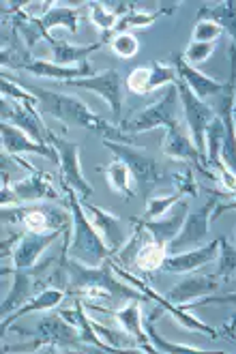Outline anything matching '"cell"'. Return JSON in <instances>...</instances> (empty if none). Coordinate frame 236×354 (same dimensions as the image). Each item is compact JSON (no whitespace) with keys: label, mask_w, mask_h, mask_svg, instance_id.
<instances>
[{"label":"cell","mask_w":236,"mask_h":354,"mask_svg":"<svg viewBox=\"0 0 236 354\" xmlns=\"http://www.w3.org/2000/svg\"><path fill=\"white\" fill-rule=\"evenodd\" d=\"M217 277L224 281L236 277V245H230L228 239H219V264H217Z\"/></svg>","instance_id":"836d02e7"},{"label":"cell","mask_w":236,"mask_h":354,"mask_svg":"<svg viewBox=\"0 0 236 354\" xmlns=\"http://www.w3.org/2000/svg\"><path fill=\"white\" fill-rule=\"evenodd\" d=\"M41 279L33 273L30 268H13V286H11V292L3 299V307H0V316L9 318L11 314L19 307H24L37 292H41L43 283H39Z\"/></svg>","instance_id":"2e32d148"},{"label":"cell","mask_w":236,"mask_h":354,"mask_svg":"<svg viewBox=\"0 0 236 354\" xmlns=\"http://www.w3.org/2000/svg\"><path fill=\"white\" fill-rule=\"evenodd\" d=\"M0 114H3V122H9V124H13V127L21 129L39 144H50V140L54 136L46 127V122L41 120V116L37 114L35 106H30V103L17 101V99L9 101V97H3V112Z\"/></svg>","instance_id":"8fae6325"},{"label":"cell","mask_w":236,"mask_h":354,"mask_svg":"<svg viewBox=\"0 0 236 354\" xmlns=\"http://www.w3.org/2000/svg\"><path fill=\"white\" fill-rule=\"evenodd\" d=\"M234 124H236V108H234Z\"/></svg>","instance_id":"ee69618b"},{"label":"cell","mask_w":236,"mask_h":354,"mask_svg":"<svg viewBox=\"0 0 236 354\" xmlns=\"http://www.w3.org/2000/svg\"><path fill=\"white\" fill-rule=\"evenodd\" d=\"M176 86H179V97L183 103V114H185V120L191 131V140L198 147V151L206 155V129H208L210 120L215 118V110L206 101L196 97V93H193L181 77L176 82Z\"/></svg>","instance_id":"9c48e42d"},{"label":"cell","mask_w":236,"mask_h":354,"mask_svg":"<svg viewBox=\"0 0 236 354\" xmlns=\"http://www.w3.org/2000/svg\"><path fill=\"white\" fill-rule=\"evenodd\" d=\"M67 86H75V88H86L93 91L95 95H99L101 99H105V103L110 106L112 114L116 116V122L120 120V110H122V93H120V75L116 69H105V71H97L91 77H82V80H73L67 82Z\"/></svg>","instance_id":"7c38bea8"},{"label":"cell","mask_w":236,"mask_h":354,"mask_svg":"<svg viewBox=\"0 0 236 354\" xmlns=\"http://www.w3.org/2000/svg\"><path fill=\"white\" fill-rule=\"evenodd\" d=\"M127 86L129 91H134L136 95H146L150 93V67H138L131 71V75L127 77Z\"/></svg>","instance_id":"ab89813d"},{"label":"cell","mask_w":236,"mask_h":354,"mask_svg":"<svg viewBox=\"0 0 236 354\" xmlns=\"http://www.w3.org/2000/svg\"><path fill=\"white\" fill-rule=\"evenodd\" d=\"M91 11H93V19L95 24L99 26L101 30V44H110L112 41V32L116 28V15L110 13V9H105V5H99V3H91Z\"/></svg>","instance_id":"d6a6232c"},{"label":"cell","mask_w":236,"mask_h":354,"mask_svg":"<svg viewBox=\"0 0 236 354\" xmlns=\"http://www.w3.org/2000/svg\"><path fill=\"white\" fill-rule=\"evenodd\" d=\"M46 41L52 46V56H54L52 62H56V65H60V67H69V65H73V62L84 65V62H89V56L93 52L103 48L101 41L91 44V46H71V44H64V41L54 39L52 35H48Z\"/></svg>","instance_id":"484cf974"},{"label":"cell","mask_w":236,"mask_h":354,"mask_svg":"<svg viewBox=\"0 0 236 354\" xmlns=\"http://www.w3.org/2000/svg\"><path fill=\"white\" fill-rule=\"evenodd\" d=\"M114 264L110 260H105L101 266H86L82 262L69 260L67 264V277H69V286L78 288L86 297H95L105 303H120V301H134L140 299L144 301V292H138L134 290V286L129 288L122 281H118L114 275Z\"/></svg>","instance_id":"7a4b0ae2"},{"label":"cell","mask_w":236,"mask_h":354,"mask_svg":"<svg viewBox=\"0 0 236 354\" xmlns=\"http://www.w3.org/2000/svg\"><path fill=\"white\" fill-rule=\"evenodd\" d=\"M183 196L181 194H172V196H157V198H148L146 200V208H144V217L142 221H153L163 217L172 206H174Z\"/></svg>","instance_id":"e575fe53"},{"label":"cell","mask_w":236,"mask_h":354,"mask_svg":"<svg viewBox=\"0 0 236 354\" xmlns=\"http://www.w3.org/2000/svg\"><path fill=\"white\" fill-rule=\"evenodd\" d=\"M15 84H19L26 93H30L37 101H39V110L43 114H50L54 118H58L64 124H71V127H82V129H91L99 136H103V140H114V142H127L125 133L116 127H112L110 122L103 120L101 116L93 114L89 110L86 103H82L75 97L62 95V93H54L43 86H35L28 80H13Z\"/></svg>","instance_id":"6da1fadb"},{"label":"cell","mask_w":236,"mask_h":354,"mask_svg":"<svg viewBox=\"0 0 236 354\" xmlns=\"http://www.w3.org/2000/svg\"><path fill=\"white\" fill-rule=\"evenodd\" d=\"M140 303H142L140 299L129 301L122 309L116 311V320L129 335H134L138 339V346L142 348V352H155V346L150 344L144 330V318L140 316Z\"/></svg>","instance_id":"d4e9b609"},{"label":"cell","mask_w":236,"mask_h":354,"mask_svg":"<svg viewBox=\"0 0 236 354\" xmlns=\"http://www.w3.org/2000/svg\"><path fill=\"white\" fill-rule=\"evenodd\" d=\"M163 305L159 303L153 311H150V316L144 318V330L150 339V344L155 346V352H167V354H187V352H202L200 348H193V346H183V344H172V342H165L159 333L155 330V322H157V316L161 314Z\"/></svg>","instance_id":"f1b7e54d"},{"label":"cell","mask_w":236,"mask_h":354,"mask_svg":"<svg viewBox=\"0 0 236 354\" xmlns=\"http://www.w3.org/2000/svg\"><path fill=\"white\" fill-rule=\"evenodd\" d=\"M82 206H84V211L86 215H89V219L93 221V225L97 227V232L101 234V239L105 241L107 249L112 252V256H116L120 249L127 245V230L122 227L120 219L114 217L112 213H107L103 211V208L91 204L89 200H82Z\"/></svg>","instance_id":"e0dca14e"},{"label":"cell","mask_w":236,"mask_h":354,"mask_svg":"<svg viewBox=\"0 0 236 354\" xmlns=\"http://www.w3.org/2000/svg\"><path fill=\"white\" fill-rule=\"evenodd\" d=\"M219 279L221 277L217 275H189L172 288L167 295H163V299L172 305H187L191 303V299H202L215 292L224 283Z\"/></svg>","instance_id":"ffe728a7"},{"label":"cell","mask_w":236,"mask_h":354,"mask_svg":"<svg viewBox=\"0 0 236 354\" xmlns=\"http://www.w3.org/2000/svg\"><path fill=\"white\" fill-rule=\"evenodd\" d=\"M3 223H13V225H26L30 230L37 232H52V230H67L73 225V215L69 211L58 206H48V204H37V206H17L13 204L3 206Z\"/></svg>","instance_id":"8992f818"},{"label":"cell","mask_w":236,"mask_h":354,"mask_svg":"<svg viewBox=\"0 0 236 354\" xmlns=\"http://www.w3.org/2000/svg\"><path fill=\"white\" fill-rule=\"evenodd\" d=\"M105 176H107V183H110V187L116 194H120L125 200L134 198V187H131L134 176H131V172H129V168L120 159H114L110 165H107Z\"/></svg>","instance_id":"f546056e"},{"label":"cell","mask_w":236,"mask_h":354,"mask_svg":"<svg viewBox=\"0 0 236 354\" xmlns=\"http://www.w3.org/2000/svg\"><path fill=\"white\" fill-rule=\"evenodd\" d=\"M189 215V202L187 200H179L174 206L170 208V213L159 217V219H153V221H142L144 230L153 236V241L161 247H167L172 241L179 236V232L183 230V223Z\"/></svg>","instance_id":"ac0fdd59"},{"label":"cell","mask_w":236,"mask_h":354,"mask_svg":"<svg viewBox=\"0 0 236 354\" xmlns=\"http://www.w3.org/2000/svg\"><path fill=\"white\" fill-rule=\"evenodd\" d=\"M60 230H52V232H37V230H26L21 232L13 254H11V262L13 268H33L37 264V260L41 258V254L60 236Z\"/></svg>","instance_id":"9a60e30c"},{"label":"cell","mask_w":236,"mask_h":354,"mask_svg":"<svg viewBox=\"0 0 236 354\" xmlns=\"http://www.w3.org/2000/svg\"><path fill=\"white\" fill-rule=\"evenodd\" d=\"M78 17L80 9H69V7H52L46 15H41L39 19L26 17L24 13H17L13 24H17V30L24 35V41L33 48L37 39H46L50 28L54 26H64L71 32H78Z\"/></svg>","instance_id":"52a82bcc"},{"label":"cell","mask_w":236,"mask_h":354,"mask_svg":"<svg viewBox=\"0 0 236 354\" xmlns=\"http://www.w3.org/2000/svg\"><path fill=\"white\" fill-rule=\"evenodd\" d=\"M163 153L172 159H181V161H187L189 168H196L200 174H204L206 178H212V172L208 170V159L204 153L198 151V147L193 144L191 138H187L181 127H174V129H167L165 131V140H163Z\"/></svg>","instance_id":"4fadbf2b"},{"label":"cell","mask_w":236,"mask_h":354,"mask_svg":"<svg viewBox=\"0 0 236 354\" xmlns=\"http://www.w3.org/2000/svg\"><path fill=\"white\" fill-rule=\"evenodd\" d=\"M224 32V28L215 22H208V19H202V22L196 24L193 28V35H191V41H196V44H212L215 39Z\"/></svg>","instance_id":"74e56055"},{"label":"cell","mask_w":236,"mask_h":354,"mask_svg":"<svg viewBox=\"0 0 236 354\" xmlns=\"http://www.w3.org/2000/svg\"><path fill=\"white\" fill-rule=\"evenodd\" d=\"M176 82H179L176 69L153 60V65H150V86H148V91H155V88L165 86V84H176Z\"/></svg>","instance_id":"d590c367"},{"label":"cell","mask_w":236,"mask_h":354,"mask_svg":"<svg viewBox=\"0 0 236 354\" xmlns=\"http://www.w3.org/2000/svg\"><path fill=\"white\" fill-rule=\"evenodd\" d=\"M13 69H21V71H30L39 77H50V80H62L64 84L73 80H82V77H91L95 75L93 67L89 62L78 67H60L56 62H48V60H41V58H33V60H21Z\"/></svg>","instance_id":"7402d4cb"},{"label":"cell","mask_w":236,"mask_h":354,"mask_svg":"<svg viewBox=\"0 0 236 354\" xmlns=\"http://www.w3.org/2000/svg\"><path fill=\"white\" fill-rule=\"evenodd\" d=\"M11 189L17 198V202H30L37 204L41 200H58V192L50 185V176L43 172H30V176L15 180Z\"/></svg>","instance_id":"cb8c5ba5"},{"label":"cell","mask_w":236,"mask_h":354,"mask_svg":"<svg viewBox=\"0 0 236 354\" xmlns=\"http://www.w3.org/2000/svg\"><path fill=\"white\" fill-rule=\"evenodd\" d=\"M179 99H181L179 86L170 84L167 93H163L161 99L150 103V106H146L138 116H134L131 120H127L122 124L120 131L125 133L127 142L142 131H150L157 127H165V131H167V129L179 127Z\"/></svg>","instance_id":"277c9868"},{"label":"cell","mask_w":236,"mask_h":354,"mask_svg":"<svg viewBox=\"0 0 236 354\" xmlns=\"http://www.w3.org/2000/svg\"><path fill=\"white\" fill-rule=\"evenodd\" d=\"M103 147L107 151H112L116 159H120L129 172L134 176V183H136V189L138 194L148 200L153 189L159 185V180L163 178V172H161V165L146 155L144 151H138L134 147H129L125 142H114V140H103Z\"/></svg>","instance_id":"5b68a950"},{"label":"cell","mask_w":236,"mask_h":354,"mask_svg":"<svg viewBox=\"0 0 236 354\" xmlns=\"http://www.w3.org/2000/svg\"><path fill=\"white\" fill-rule=\"evenodd\" d=\"M170 180H172V185L176 187V194H181V196H191L193 198L198 194V185H196L193 174H191L189 165H185V170L181 174H172Z\"/></svg>","instance_id":"f35d334b"},{"label":"cell","mask_w":236,"mask_h":354,"mask_svg":"<svg viewBox=\"0 0 236 354\" xmlns=\"http://www.w3.org/2000/svg\"><path fill=\"white\" fill-rule=\"evenodd\" d=\"M212 52H215V44H196V41H191L183 56L193 67V65H200V62H204Z\"/></svg>","instance_id":"60d3db41"},{"label":"cell","mask_w":236,"mask_h":354,"mask_svg":"<svg viewBox=\"0 0 236 354\" xmlns=\"http://www.w3.org/2000/svg\"><path fill=\"white\" fill-rule=\"evenodd\" d=\"M202 19L219 24L232 37V46L236 48V0H226L215 7H202L198 11V22Z\"/></svg>","instance_id":"83f0119b"},{"label":"cell","mask_w":236,"mask_h":354,"mask_svg":"<svg viewBox=\"0 0 236 354\" xmlns=\"http://www.w3.org/2000/svg\"><path fill=\"white\" fill-rule=\"evenodd\" d=\"M217 256H219V241H212L208 245L187 249V252L181 254H167L159 270L161 273H193L196 268L212 262Z\"/></svg>","instance_id":"d6986e66"},{"label":"cell","mask_w":236,"mask_h":354,"mask_svg":"<svg viewBox=\"0 0 236 354\" xmlns=\"http://www.w3.org/2000/svg\"><path fill=\"white\" fill-rule=\"evenodd\" d=\"M204 305H232L236 307V292H228V295H217V297H202L200 301L187 303L185 307H204Z\"/></svg>","instance_id":"b9f144b4"},{"label":"cell","mask_w":236,"mask_h":354,"mask_svg":"<svg viewBox=\"0 0 236 354\" xmlns=\"http://www.w3.org/2000/svg\"><path fill=\"white\" fill-rule=\"evenodd\" d=\"M0 133H3V151L9 153V155H19V153H33V155H41V157H48L52 159L54 163L60 161L58 153L54 147L50 144H39L35 142L30 136H26L21 129L13 127L9 122H3V127H0Z\"/></svg>","instance_id":"44dd1931"},{"label":"cell","mask_w":236,"mask_h":354,"mask_svg":"<svg viewBox=\"0 0 236 354\" xmlns=\"http://www.w3.org/2000/svg\"><path fill=\"white\" fill-rule=\"evenodd\" d=\"M167 252H165V247L157 245L155 241H150V243H144L140 247V252L136 256V264L142 268V270H155L163 264Z\"/></svg>","instance_id":"1f68e13d"},{"label":"cell","mask_w":236,"mask_h":354,"mask_svg":"<svg viewBox=\"0 0 236 354\" xmlns=\"http://www.w3.org/2000/svg\"><path fill=\"white\" fill-rule=\"evenodd\" d=\"M224 138H226V127L221 118L215 114V118L210 120L208 129H206V153H208V163L212 168H219L224 163L221 157V147H224Z\"/></svg>","instance_id":"4dcf8cb0"},{"label":"cell","mask_w":236,"mask_h":354,"mask_svg":"<svg viewBox=\"0 0 236 354\" xmlns=\"http://www.w3.org/2000/svg\"><path fill=\"white\" fill-rule=\"evenodd\" d=\"M228 330H230V333H236V316H234V320H232V324L228 326ZM234 339H236V337H234Z\"/></svg>","instance_id":"7bdbcfd3"},{"label":"cell","mask_w":236,"mask_h":354,"mask_svg":"<svg viewBox=\"0 0 236 354\" xmlns=\"http://www.w3.org/2000/svg\"><path fill=\"white\" fill-rule=\"evenodd\" d=\"M50 144L56 149V153L60 157L58 165H60L62 187H71L82 200H89L93 196V187L86 183V178L80 170V144L69 142L60 136H52Z\"/></svg>","instance_id":"30bf717a"},{"label":"cell","mask_w":236,"mask_h":354,"mask_svg":"<svg viewBox=\"0 0 236 354\" xmlns=\"http://www.w3.org/2000/svg\"><path fill=\"white\" fill-rule=\"evenodd\" d=\"M110 46H112V52L120 58H131L138 54L140 50V44H138V39L131 35V32H120V35H114L112 41H110Z\"/></svg>","instance_id":"8d00e7d4"},{"label":"cell","mask_w":236,"mask_h":354,"mask_svg":"<svg viewBox=\"0 0 236 354\" xmlns=\"http://www.w3.org/2000/svg\"><path fill=\"white\" fill-rule=\"evenodd\" d=\"M35 342L41 346H50V348H56V346H67V348H80L84 346L82 344V337L80 333L64 322L62 314H54V316H46L35 328L33 333Z\"/></svg>","instance_id":"5bb4252c"},{"label":"cell","mask_w":236,"mask_h":354,"mask_svg":"<svg viewBox=\"0 0 236 354\" xmlns=\"http://www.w3.org/2000/svg\"><path fill=\"white\" fill-rule=\"evenodd\" d=\"M217 200H219V194L215 192L200 208H196V211L187 215V219L183 223V230L179 232V236L165 247L167 254H181V252H185V247L202 245V241L208 236V225L212 221L215 206L219 204Z\"/></svg>","instance_id":"ba28073f"},{"label":"cell","mask_w":236,"mask_h":354,"mask_svg":"<svg viewBox=\"0 0 236 354\" xmlns=\"http://www.w3.org/2000/svg\"><path fill=\"white\" fill-rule=\"evenodd\" d=\"M64 301V292L60 288H46V290H41V292H37L24 307H19L15 314H11L9 318L3 320V330L9 328V324L21 316H26V314H33V311H48V309H54L56 305H60Z\"/></svg>","instance_id":"4316f807"},{"label":"cell","mask_w":236,"mask_h":354,"mask_svg":"<svg viewBox=\"0 0 236 354\" xmlns=\"http://www.w3.org/2000/svg\"><path fill=\"white\" fill-rule=\"evenodd\" d=\"M64 194H67V202L71 206V215H73V225H71V243L67 254L71 260L82 262L86 266H101L105 260H110L112 252L107 249L105 241L97 232V227L86 215L82 200L71 187H62Z\"/></svg>","instance_id":"3957f363"},{"label":"cell","mask_w":236,"mask_h":354,"mask_svg":"<svg viewBox=\"0 0 236 354\" xmlns=\"http://www.w3.org/2000/svg\"><path fill=\"white\" fill-rule=\"evenodd\" d=\"M174 69L179 73V77L185 82V84L196 93V97H200L202 101L208 97H217L224 91V84L217 80H212L204 73H200L196 67H191L185 60L183 54H174Z\"/></svg>","instance_id":"603a6c76"}]
</instances>
